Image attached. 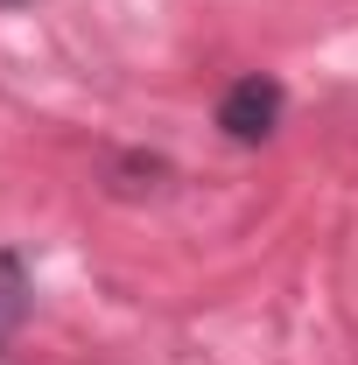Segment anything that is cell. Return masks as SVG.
Here are the masks:
<instances>
[{"label": "cell", "instance_id": "cell-1", "mask_svg": "<svg viewBox=\"0 0 358 365\" xmlns=\"http://www.w3.org/2000/svg\"><path fill=\"white\" fill-rule=\"evenodd\" d=\"M274 120H281V85H274V78H239V85L218 98V127L232 140H246V148L267 140Z\"/></svg>", "mask_w": 358, "mask_h": 365}, {"label": "cell", "instance_id": "cell-2", "mask_svg": "<svg viewBox=\"0 0 358 365\" xmlns=\"http://www.w3.org/2000/svg\"><path fill=\"white\" fill-rule=\"evenodd\" d=\"M14 317H21V274H14L7 260H0V330H7Z\"/></svg>", "mask_w": 358, "mask_h": 365}]
</instances>
